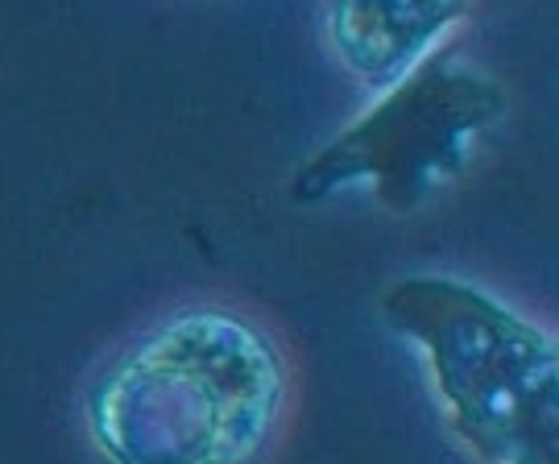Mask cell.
<instances>
[{
  "instance_id": "cell-4",
  "label": "cell",
  "mask_w": 559,
  "mask_h": 464,
  "mask_svg": "<svg viewBox=\"0 0 559 464\" xmlns=\"http://www.w3.org/2000/svg\"><path fill=\"white\" fill-rule=\"evenodd\" d=\"M477 0H323L336 59L365 87H394Z\"/></svg>"
},
{
  "instance_id": "cell-2",
  "label": "cell",
  "mask_w": 559,
  "mask_h": 464,
  "mask_svg": "<svg viewBox=\"0 0 559 464\" xmlns=\"http://www.w3.org/2000/svg\"><path fill=\"white\" fill-rule=\"evenodd\" d=\"M385 320L427 357L456 436L485 464H559V336L456 278H402Z\"/></svg>"
},
{
  "instance_id": "cell-3",
  "label": "cell",
  "mask_w": 559,
  "mask_h": 464,
  "mask_svg": "<svg viewBox=\"0 0 559 464\" xmlns=\"http://www.w3.org/2000/svg\"><path fill=\"white\" fill-rule=\"evenodd\" d=\"M501 108L498 83L456 67V55L440 46L307 162L290 191L299 203H316L348 182H373L378 203L406 212L456 175L473 138Z\"/></svg>"
},
{
  "instance_id": "cell-1",
  "label": "cell",
  "mask_w": 559,
  "mask_h": 464,
  "mask_svg": "<svg viewBox=\"0 0 559 464\" xmlns=\"http://www.w3.org/2000/svg\"><path fill=\"white\" fill-rule=\"evenodd\" d=\"M286 390V361L258 323L191 307L96 373L87 436L108 464H258Z\"/></svg>"
}]
</instances>
